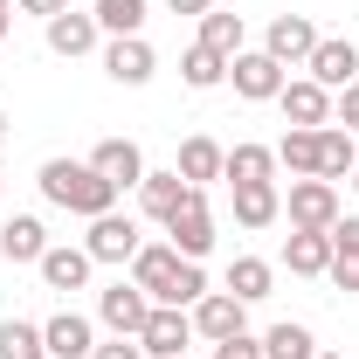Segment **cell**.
I'll return each mask as SVG.
<instances>
[{"instance_id": "cell-19", "label": "cell", "mask_w": 359, "mask_h": 359, "mask_svg": "<svg viewBox=\"0 0 359 359\" xmlns=\"http://www.w3.org/2000/svg\"><path fill=\"white\" fill-rule=\"evenodd\" d=\"M132 194H138V208H145V222H159V228H166V215H173V208L187 201V194H194V187H187L173 166H166V173H152V166H145V180H138Z\"/></svg>"}, {"instance_id": "cell-23", "label": "cell", "mask_w": 359, "mask_h": 359, "mask_svg": "<svg viewBox=\"0 0 359 359\" xmlns=\"http://www.w3.org/2000/svg\"><path fill=\"white\" fill-rule=\"evenodd\" d=\"M283 269H290V276H325V269H332V235L290 228V242H283Z\"/></svg>"}, {"instance_id": "cell-4", "label": "cell", "mask_w": 359, "mask_h": 359, "mask_svg": "<svg viewBox=\"0 0 359 359\" xmlns=\"http://www.w3.org/2000/svg\"><path fill=\"white\" fill-rule=\"evenodd\" d=\"M228 83H235L242 104H276V90L290 83V69H283L276 55H263V48H242V55L228 62Z\"/></svg>"}, {"instance_id": "cell-45", "label": "cell", "mask_w": 359, "mask_h": 359, "mask_svg": "<svg viewBox=\"0 0 359 359\" xmlns=\"http://www.w3.org/2000/svg\"><path fill=\"white\" fill-rule=\"evenodd\" d=\"M0 194H7V180H0Z\"/></svg>"}, {"instance_id": "cell-7", "label": "cell", "mask_w": 359, "mask_h": 359, "mask_svg": "<svg viewBox=\"0 0 359 359\" xmlns=\"http://www.w3.org/2000/svg\"><path fill=\"white\" fill-rule=\"evenodd\" d=\"M276 111H283V125H297V132H325V125H332V90L311 83V76H290V83L276 90Z\"/></svg>"}, {"instance_id": "cell-8", "label": "cell", "mask_w": 359, "mask_h": 359, "mask_svg": "<svg viewBox=\"0 0 359 359\" xmlns=\"http://www.w3.org/2000/svg\"><path fill=\"white\" fill-rule=\"evenodd\" d=\"M83 249H90V263H132L138 249H145V235H138V222L132 215H97L90 222V235H83Z\"/></svg>"}, {"instance_id": "cell-15", "label": "cell", "mask_w": 359, "mask_h": 359, "mask_svg": "<svg viewBox=\"0 0 359 359\" xmlns=\"http://www.w3.org/2000/svg\"><path fill=\"white\" fill-rule=\"evenodd\" d=\"M42 353L48 359H90L97 353V325H90L83 311H55L42 325Z\"/></svg>"}, {"instance_id": "cell-34", "label": "cell", "mask_w": 359, "mask_h": 359, "mask_svg": "<svg viewBox=\"0 0 359 359\" xmlns=\"http://www.w3.org/2000/svg\"><path fill=\"white\" fill-rule=\"evenodd\" d=\"M332 256H359V215H339L332 222Z\"/></svg>"}, {"instance_id": "cell-10", "label": "cell", "mask_w": 359, "mask_h": 359, "mask_svg": "<svg viewBox=\"0 0 359 359\" xmlns=\"http://www.w3.org/2000/svg\"><path fill=\"white\" fill-rule=\"evenodd\" d=\"M311 48H318V21H311V14H276L269 35H263V55H276L283 69H304Z\"/></svg>"}, {"instance_id": "cell-36", "label": "cell", "mask_w": 359, "mask_h": 359, "mask_svg": "<svg viewBox=\"0 0 359 359\" xmlns=\"http://www.w3.org/2000/svg\"><path fill=\"white\" fill-rule=\"evenodd\" d=\"M325 276H332L346 297H359V256H332V269H325Z\"/></svg>"}, {"instance_id": "cell-46", "label": "cell", "mask_w": 359, "mask_h": 359, "mask_svg": "<svg viewBox=\"0 0 359 359\" xmlns=\"http://www.w3.org/2000/svg\"><path fill=\"white\" fill-rule=\"evenodd\" d=\"M35 359H48V353H35Z\"/></svg>"}, {"instance_id": "cell-22", "label": "cell", "mask_w": 359, "mask_h": 359, "mask_svg": "<svg viewBox=\"0 0 359 359\" xmlns=\"http://www.w3.org/2000/svg\"><path fill=\"white\" fill-rule=\"evenodd\" d=\"M353 166H359V132H346V125H325L318 132V180H353Z\"/></svg>"}, {"instance_id": "cell-33", "label": "cell", "mask_w": 359, "mask_h": 359, "mask_svg": "<svg viewBox=\"0 0 359 359\" xmlns=\"http://www.w3.org/2000/svg\"><path fill=\"white\" fill-rule=\"evenodd\" d=\"M332 125H346V132H359V83H346L339 97H332Z\"/></svg>"}, {"instance_id": "cell-44", "label": "cell", "mask_w": 359, "mask_h": 359, "mask_svg": "<svg viewBox=\"0 0 359 359\" xmlns=\"http://www.w3.org/2000/svg\"><path fill=\"white\" fill-rule=\"evenodd\" d=\"M353 187H359V166H353Z\"/></svg>"}, {"instance_id": "cell-30", "label": "cell", "mask_w": 359, "mask_h": 359, "mask_svg": "<svg viewBox=\"0 0 359 359\" xmlns=\"http://www.w3.org/2000/svg\"><path fill=\"white\" fill-rule=\"evenodd\" d=\"M276 166H290V180H318V132H290L276 138Z\"/></svg>"}, {"instance_id": "cell-3", "label": "cell", "mask_w": 359, "mask_h": 359, "mask_svg": "<svg viewBox=\"0 0 359 359\" xmlns=\"http://www.w3.org/2000/svg\"><path fill=\"white\" fill-rule=\"evenodd\" d=\"M145 318H152V297L138 290L132 276H118L111 290H97V325H104L111 339H138V332H145Z\"/></svg>"}, {"instance_id": "cell-26", "label": "cell", "mask_w": 359, "mask_h": 359, "mask_svg": "<svg viewBox=\"0 0 359 359\" xmlns=\"http://www.w3.org/2000/svg\"><path fill=\"white\" fill-rule=\"evenodd\" d=\"M263 359H318V332L297 325V318H283V325L263 332Z\"/></svg>"}, {"instance_id": "cell-38", "label": "cell", "mask_w": 359, "mask_h": 359, "mask_svg": "<svg viewBox=\"0 0 359 359\" xmlns=\"http://www.w3.org/2000/svg\"><path fill=\"white\" fill-rule=\"evenodd\" d=\"M14 7H21V14H35V21H55L69 0H14Z\"/></svg>"}, {"instance_id": "cell-39", "label": "cell", "mask_w": 359, "mask_h": 359, "mask_svg": "<svg viewBox=\"0 0 359 359\" xmlns=\"http://www.w3.org/2000/svg\"><path fill=\"white\" fill-rule=\"evenodd\" d=\"M166 7H173V14H194V21H201V14H215V0H166Z\"/></svg>"}, {"instance_id": "cell-29", "label": "cell", "mask_w": 359, "mask_h": 359, "mask_svg": "<svg viewBox=\"0 0 359 359\" xmlns=\"http://www.w3.org/2000/svg\"><path fill=\"white\" fill-rule=\"evenodd\" d=\"M90 14H97V28H104V35H145L152 0H90Z\"/></svg>"}, {"instance_id": "cell-20", "label": "cell", "mask_w": 359, "mask_h": 359, "mask_svg": "<svg viewBox=\"0 0 359 359\" xmlns=\"http://www.w3.org/2000/svg\"><path fill=\"white\" fill-rule=\"evenodd\" d=\"M222 159H228V145H215L208 132H194L187 145H180V159H173V173L187 180V187H201L208 194V180H222Z\"/></svg>"}, {"instance_id": "cell-35", "label": "cell", "mask_w": 359, "mask_h": 359, "mask_svg": "<svg viewBox=\"0 0 359 359\" xmlns=\"http://www.w3.org/2000/svg\"><path fill=\"white\" fill-rule=\"evenodd\" d=\"M208 359H263V339H249V332H235V339H222Z\"/></svg>"}, {"instance_id": "cell-32", "label": "cell", "mask_w": 359, "mask_h": 359, "mask_svg": "<svg viewBox=\"0 0 359 359\" xmlns=\"http://www.w3.org/2000/svg\"><path fill=\"white\" fill-rule=\"evenodd\" d=\"M208 290H215V283H208V269H201V263H180L173 290H166V304H180V311H194V304H201Z\"/></svg>"}, {"instance_id": "cell-41", "label": "cell", "mask_w": 359, "mask_h": 359, "mask_svg": "<svg viewBox=\"0 0 359 359\" xmlns=\"http://www.w3.org/2000/svg\"><path fill=\"white\" fill-rule=\"evenodd\" d=\"M0 145H7V111H0Z\"/></svg>"}, {"instance_id": "cell-31", "label": "cell", "mask_w": 359, "mask_h": 359, "mask_svg": "<svg viewBox=\"0 0 359 359\" xmlns=\"http://www.w3.org/2000/svg\"><path fill=\"white\" fill-rule=\"evenodd\" d=\"M42 353V325L28 318H0V359H35Z\"/></svg>"}, {"instance_id": "cell-12", "label": "cell", "mask_w": 359, "mask_h": 359, "mask_svg": "<svg viewBox=\"0 0 359 359\" xmlns=\"http://www.w3.org/2000/svg\"><path fill=\"white\" fill-rule=\"evenodd\" d=\"M97 14H83V7H62L55 21H42V42H48V55H62V62H76V55H90L97 48Z\"/></svg>"}, {"instance_id": "cell-27", "label": "cell", "mask_w": 359, "mask_h": 359, "mask_svg": "<svg viewBox=\"0 0 359 359\" xmlns=\"http://www.w3.org/2000/svg\"><path fill=\"white\" fill-rule=\"evenodd\" d=\"M180 83L187 90H222L228 83V55H215L208 42H194L187 55H180Z\"/></svg>"}, {"instance_id": "cell-6", "label": "cell", "mask_w": 359, "mask_h": 359, "mask_svg": "<svg viewBox=\"0 0 359 359\" xmlns=\"http://www.w3.org/2000/svg\"><path fill=\"white\" fill-rule=\"evenodd\" d=\"M104 76H111L118 90H145L152 76H159L152 42H145V35H111V42H104Z\"/></svg>"}, {"instance_id": "cell-25", "label": "cell", "mask_w": 359, "mask_h": 359, "mask_svg": "<svg viewBox=\"0 0 359 359\" xmlns=\"http://www.w3.org/2000/svg\"><path fill=\"white\" fill-rule=\"evenodd\" d=\"M269 283H276V269L263 263V256H235V263H228V297H242V304H263L269 297Z\"/></svg>"}, {"instance_id": "cell-28", "label": "cell", "mask_w": 359, "mask_h": 359, "mask_svg": "<svg viewBox=\"0 0 359 359\" xmlns=\"http://www.w3.org/2000/svg\"><path fill=\"white\" fill-rule=\"evenodd\" d=\"M201 42L215 48V55H242L249 48V28H242V14H228V7H215V14H201Z\"/></svg>"}, {"instance_id": "cell-16", "label": "cell", "mask_w": 359, "mask_h": 359, "mask_svg": "<svg viewBox=\"0 0 359 359\" xmlns=\"http://www.w3.org/2000/svg\"><path fill=\"white\" fill-rule=\"evenodd\" d=\"M35 269H42V283H48V290H83L97 263H90V249H83V242H48V256H42Z\"/></svg>"}, {"instance_id": "cell-40", "label": "cell", "mask_w": 359, "mask_h": 359, "mask_svg": "<svg viewBox=\"0 0 359 359\" xmlns=\"http://www.w3.org/2000/svg\"><path fill=\"white\" fill-rule=\"evenodd\" d=\"M7 28H14V7H7V14H0V42H7Z\"/></svg>"}, {"instance_id": "cell-18", "label": "cell", "mask_w": 359, "mask_h": 359, "mask_svg": "<svg viewBox=\"0 0 359 359\" xmlns=\"http://www.w3.org/2000/svg\"><path fill=\"white\" fill-rule=\"evenodd\" d=\"M0 256H7V263H42L48 256L42 215H7V222H0Z\"/></svg>"}, {"instance_id": "cell-1", "label": "cell", "mask_w": 359, "mask_h": 359, "mask_svg": "<svg viewBox=\"0 0 359 359\" xmlns=\"http://www.w3.org/2000/svg\"><path fill=\"white\" fill-rule=\"evenodd\" d=\"M35 187H42L48 208L83 215V222H97V215H111V208H118V187L97 173L90 159H48L42 173H35Z\"/></svg>"}, {"instance_id": "cell-43", "label": "cell", "mask_w": 359, "mask_h": 359, "mask_svg": "<svg viewBox=\"0 0 359 359\" xmlns=\"http://www.w3.org/2000/svg\"><path fill=\"white\" fill-rule=\"evenodd\" d=\"M7 7H14V0H0V14H7Z\"/></svg>"}, {"instance_id": "cell-21", "label": "cell", "mask_w": 359, "mask_h": 359, "mask_svg": "<svg viewBox=\"0 0 359 359\" xmlns=\"http://www.w3.org/2000/svg\"><path fill=\"white\" fill-rule=\"evenodd\" d=\"M222 180H228V187H256V180H276V145H256V138L228 145Z\"/></svg>"}, {"instance_id": "cell-11", "label": "cell", "mask_w": 359, "mask_h": 359, "mask_svg": "<svg viewBox=\"0 0 359 359\" xmlns=\"http://www.w3.org/2000/svg\"><path fill=\"white\" fill-rule=\"evenodd\" d=\"M187 318H194V339H208V346H222V339H235V332H249V304L228 297V290H208Z\"/></svg>"}, {"instance_id": "cell-2", "label": "cell", "mask_w": 359, "mask_h": 359, "mask_svg": "<svg viewBox=\"0 0 359 359\" xmlns=\"http://www.w3.org/2000/svg\"><path fill=\"white\" fill-rule=\"evenodd\" d=\"M166 242H173L187 263H201V256L215 249V208H208V194H201V187H194L173 215H166Z\"/></svg>"}, {"instance_id": "cell-14", "label": "cell", "mask_w": 359, "mask_h": 359, "mask_svg": "<svg viewBox=\"0 0 359 359\" xmlns=\"http://www.w3.org/2000/svg\"><path fill=\"white\" fill-rule=\"evenodd\" d=\"M180 263H187V256H180L173 242H145V249L132 256V283L145 290V297H152V304H166V290H173Z\"/></svg>"}, {"instance_id": "cell-37", "label": "cell", "mask_w": 359, "mask_h": 359, "mask_svg": "<svg viewBox=\"0 0 359 359\" xmlns=\"http://www.w3.org/2000/svg\"><path fill=\"white\" fill-rule=\"evenodd\" d=\"M90 359H145V346H138V339H104Z\"/></svg>"}, {"instance_id": "cell-9", "label": "cell", "mask_w": 359, "mask_h": 359, "mask_svg": "<svg viewBox=\"0 0 359 359\" xmlns=\"http://www.w3.org/2000/svg\"><path fill=\"white\" fill-rule=\"evenodd\" d=\"M138 346H145V359H187V346H194V318L180 311V304H152Z\"/></svg>"}, {"instance_id": "cell-24", "label": "cell", "mask_w": 359, "mask_h": 359, "mask_svg": "<svg viewBox=\"0 0 359 359\" xmlns=\"http://www.w3.org/2000/svg\"><path fill=\"white\" fill-rule=\"evenodd\" d=\"M235 194V222L242 228H269L283 215V194H276V180H256V187H228Z\"/></svg>"}, {"instance_id": "cell-17", "label": "cell", "mask_w": 359, "mask_h": 359, "mask_svg": "<svg viewBox=\"0 0 359 359\" xmlns=\"http://www.w3.org/2000/svg\"><path fill=\"white\" fill-rule=\"evenodd\" d=\"M90 166H97V173H104L118 194H125V187H138V180H145V152H138L132 138H97Z\"/></svg>"}, {"instance_id": "cell-13", "label": "cell", "mask_w": 359, "mask_h": 359, "mask_svg": "<svg viewBox=\"0 0 359 359\" xmlns=\"http://www.w3.org/2000/svg\"><path fill=\"white\" fill-rule=\"evenodd\" d=\"M304 76H311V83H325L332 97H339L346 83H359V48H353V42H339V35H318L311 62H304Z\"/></svg>"}, {"instance_id": "cell-42", "label": "cell", "mask_w": 359, "mask_h": 359, "mask_svg": "<svg viewBox=\"0 0 359 359\" xmlns=\"http://www.w3.org/2000/svg\"><path fill=\"white\" fill-rule=\"evenodd\" d=\"M318 359H346V353H325V346H318Z\"/></svg>"}, {"instance_id": "cell-5", "label": "cell", "mask_w": 359, "mask_h": 359, "mask_svg": "<svg viewBox=\"0 0 359 359\" xmlns=\"http://www.w3.org/2000/svg\"><path fill=\"white\" fill-rule=\"evenodd\" d=\"M283 215H290V228L332 235V222H339V187H332V180H290V194H283Z\"/></svg>"}]
</instances>
